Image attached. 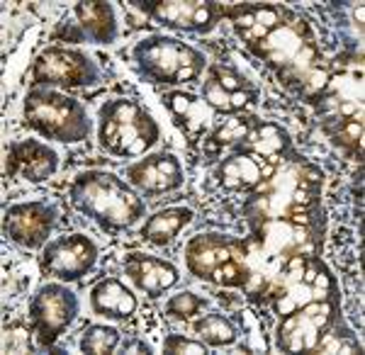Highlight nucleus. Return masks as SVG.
<instances>
[{
  "mask_svg": "<svg viewBox=\"0 0 365 355\" xmlns=\"http://www.w3.org/2000/svg\"><path fill=\"white\" fill-rule=\"evenodd\" d=\"M256 122H258V117L244 115V112H239V115H229L227 120L210 134L207 144H205V153H210V156H217V153L225 149V146L241 144Z\"/></svg>",
  "mask_w": 365,
  "mask_h": 355,
  "instance_id": "24",
  "label": "nucleus"
},
{
  "mask_svg": "<svg viewBox=\"0 0 365 355\" xmlns=\"http://www.w3.org/2000/svg\"><path fill=\"white\" fill-rule=\"evenodd\" d=\"M290 149V134L285 127L275 122H261L258 120L246 134V139L237 144V153H246V156H256L266 163H280L282 156Z\"/></svg>",
  "mask_w": 365,
  "mask_h": 355,
  "instance_id": "16",
  "label": "nucleus"
},
{
  "mask_svg": "<svg viewBox=\"0 0 365 355\" xmlns=\"http://www.w3.org/2000/svg\"><path fill=\"white\" fill-rule=\"evenodd\" d=\"M192 331L197 334V339L207 346H232L237 341V329L222 314H207L202 319H197L192 324Z\"/></svg>",
  "mask_w": 365,
  "mask_h": 355,
  "instance_id": "25",
  "label": "nucleus"
},
{
  "mask_svg": "<svg viewBox=\"0 0 365 355\" xmlns=\"http://www.w3.org/2000/svg\"><path fill=\"white\" fill-rule=\"evenodd\" d=\"M125 273L132 277L134 285L144 289L149 297H161L166 289L178 285V268L163 258L129 253L125 258Z\"/></svg>",
  "mask_w": 365,
  "mask_h": 355,
  "instance_id": "15",
  "label": "nucleus"
},
{
  "mask_svg": "<svg viewBox=\"0 0 365 355\" xmlns=\"http://www.w3.org/2000/svg\"><path fill=\"white\" fill-rule=\"evenodd\" d=\"M263 165L266 161H261V158L234 151L232 156H227L217 165V182L232 192L253 190L263 180Z\"/></svg>",
  "mask_w": 365,
  "mask_h": 355,
  "instance_id": "19",
  "label": "nucleus"
},
{
  "mask_svg": "<svg viewBox=\"0 0 365 355\" xmlns=\"http://www.w3.org/2000/svg\"><path fill=\"white\" fill-rule=\"evenodd\" d=\"M91 307L105 319H129L137 312V297L117 277H105L91 289Z\"/></svg>",
  "mask_w": 365,
  "mask_h": 355,
  "instance_id": "18",
  "label": "nucleus"
},
{
  "mask_svg": "<svg viewBox=\"0 0 365 355\" xmlns=\"http://www.w3.org/2000/svg\"><path fill=\"white\" fill-rule=\"evenodd\" d=\"M125 175L134 190L146 192V195L173 192V190H178L182 185V180H185L180 161L168 151L151 153V156L132 163Z\"/></svg>",
  "mask_w": 365,
  "mask_h": 355,
  "instance_id": "14",
  "label": "nucleus"
},
{
  "mask_svg": "<svg viewBox=\"0 0 365 355\" xmlns=\"http://www.w3.org/2000/svg\"><path fill=\"white\" fill-rule=\"evenodd\" d=\"M210 78L217 81V86L225 88L229 93H239V91H251L249 81L241 73H237L234 68H225V66H215L210 71Z\"/></svg>",
  "mask_w": 365,
  "mask_h": 355,
  "instance_id": "29",
  "label": "nucleus"
},
{
  "mask_svg": "<svg viewBox=\"0 0 365 355\" xmlns=\"http://www.w3.org/2000/svg\"><path fill=\"white\" fill-rule=\"evenodd\" d=\"M120 341L122 336L117 329L105 326V324H93L81 336V351L88 355H105V353H113L120 346Z\"/></svg>",
  "mask_w": 365,
  "mask_h": 355,
  "instance_id": "26",
  "label": "nucleus"
},
{
  "mask_svg": "<svg viewBox=\"0 0 365 355\" xmlns=\"http://www.w3.org/2000/svg\"><path fill=\"white\" fill-rule=\"evenodd\" d=\"M56 224V207L46 202H17L5 210L3 232L22 248H44Z\"/></svg>",
  "mask_w": 365,
  "mask_h": 355,
  "instance_id": "10",
  "label": "nucleus"
},
{
  "mask_svg": "<svg viewBox=\"0 0 365 355\" xmlns=\"http://www.w3.org/2000/svg\"><path fill=\"white\" fill-rule=\"evenodd\" d=\"M192 217L195 215L187 207H168V210H161L154 217L146 219L141 236H144V241H149L154 246H168L192 222Z\"/></svg>",
  "mask_w": 365,
  "mask_h": 355,
  "instance_id": "21",
  "label": "nucleus"
},
{
  "mask_svg": "<svg viewBox=\"0 0 365 355\" xmlns=\"http://www.w3.org/2000/svg\"><path fill=\"white\" fill-rule=\"evenodd\" d=\"M287 10L275 8V5H241L234 10V32L246 46L256 44L263 37H268L275 27L282 25Z\"/></svg>",
  "mask_w": 365,
  "mask_h": 355,
  "instance_id": "17",
  "label": "nucleus"
},
{
  "mask_svg": "<svg viewBox=\"0 0 365 355\" xmlns=\"http://www.w3.org/2000/svg\"><path fill=\"white\" fill-rule=\"evenodd\" d=\"M261 292L268 294L275 314L285 317L312 302L334 299L336 280L319 256H292L280 265L273 282L263 280Z\"/></svg>",
  "mask_w": 365,
  "mask_h": 355,
  "instance_id": "2",
  "label": "nucleus"
},
{
  "mask_svg": "<svg viewBox=\"0 0 365 355\" xmlns=\"http://www.w3.org/2000/svg\"><path fill=\"white\" fill-rule=\"evenodd\" d=\"M125 351H141V353H151V348L141 341H134V343H125Z\"/></svg>",
  "mask_w": 365,
  "mask_h": 355,
  "instance_id": "31",
  "label": "nucleus"
},
{
  "mask_svg": "<svg viewBox=\"0 0 365 355\" xmlns=\"http://www.w3.org/2000/svg\"><path fill=\"white\" fill-rule=\"evenodd\" d=\"M163 103L166 108L178 117V124L187 132V137H200L207 129V120L202 115V100H197L192 93H182V91H173L163 96Z\"/></svg>",
  "mask_w": 365,
  "mask_h": 355,
  "instance_id": "22",
  "label": "nucleus"
},
{
  "mask_svg": "<svg viewBox=\"0 0 365 355\" xmlns=\"http://www.w3.org/2000/svg\"><path fill=\"white\" fill-rule=\"evenodd\" d=\"M144 15L154 17L156 22L185 32H210L217 25L222 10L215 3L200 0H168V3H132Z\"/></svg>",
  "mask_w": 365,
  "mask_h": 355,
  "instance_id": "11",
  "label": "nucleus"
},
{
  "mask_svg": "<svg viewBox=\"0 0 365 355\" xmlns=\"http://www.w3.org/2000/svg\"><path fill=\"white\" fill-rule=\"evenodd\" d=\"M161 137L151 112L129 98H113L100 108L98 139L108 153L120 158L141 156Z\"/></svg>",
  "mask_w": 365,
  "mask_h": 355,
  "instance_id": "3",
  "label": "nucleus"
},
{
  "mask_svg": "<svg viewBox=\"0 0 365 355\" xmlns=\"http://www.w3.org/2000/svg\"><path fill=\"white\" fill-rule=\"evenodd\" d=\"M100 81V68L91 56L78 49L51 46L37 56L32 66V86L86 88Z\"/></svg>",
  "mask_w": 365,
  "mask_h": 355,
  "instance_id": "7",
  "label": "nucleus"
},
{
  "mask_svg": "<svg viewBox=\"0 0 365 355\" xmlns=\"http://www.w3.org/2000/svg\"><path fill=\"white\" fill-rule=\"evenodd\" d=\"M76 20H78L81 32L88 39L98 41V44H110L117 39V17L110 3H100V0H88L78 3L73 8Z\"/></svg>",
  "mask_w": 365,
  "mask_h": 355,
  "instance_id": "20",
  "label": "nucleus"
},
{
  "mask_svg": "<svg viewBox=\"0 0 365 355\" xmlns=\"http://www.w3.org/2000/svg\"><path fill=\"white\" fill-rule=\"evenodd\" d=\"M58 170V153L37 139L13 141L5 153V175L27 182H44Z\"/></svg>",
  "mask_w": 365,
  "mask_h": 355,
  "instance_id": "13",
  "label": "nucleus"
},
{
  "mask_svg": "<svg viewBox=\"0 0 365 355\" xmlns=\"http://www.w3.org/2000/svg\"><path fill=\"white\" fill-rule=\"evenodd\" d=\"M132 58L139 73L151 83H192L205 71V56L195 46L175 37L151 34L137 41L132 49Z\"/></svg>",
  "mask_w": 365,
  "mask_h": 355,
  "instance_id": "5",
  "label": "nucleus"
},
{
  "mask_svg": "<svg viewBox=\"0 0 365 355\" xmlns=\"http://www.w3.org/2000/svg\"><path fill=\"white\" fill-rule=\"evenodd\" d=\"M251 280V268L244 258H232L212 273L210 282L222 287H246Z\"/></svg>",
  "mask_w": 365,
  "mask_h": 355,
  "instance_id": "27",
  "label": "nucleus"
},
{
  "mask_svg": "<svg viewBox=\"0 0 365 355\" xmlns=\"http://www.w3.org/2000/svg\"><path fill=\"white\" fill-rule=\"evenodd\" d=\"M202 304H205V302L200 299L197 294L180 292V294H175V297L168 299L166 314L173 317V319H192L200 309H202Z\"/></svg>",
  "mask_w": 365,
  "mask_h": 355,
  "instance_id": "28",
  "label": "nucleus"
},
{
  "mask_svg": "<svg viewBox=\"0 0 365 355\" xmlns=\"http://www.w3.org/2000/svg\"><path fill=\"white\" fill-rule=\"evenodd\" d=\"M25 124L46 139H56L63 144L83 141L91 134L86 105L66 93L34 88L25 98Z\"/></svg>",
  "mask_w": 365,
  "mask_h": 355,
  "instance_id": "4",
  "label": "nucleus"
},
{
  "mask_svg": "<svg viewBox=\"0 0 365 355\" xmlns=\"http://www.w3.org/2000/svg\"><path fill=\"white\" fill-rule=\"evenodd\" d=\"M334 317H336L334 299L312 302L280 317L278 334H275L278 348L285 353H314L324 334L331 329Z\"/></svg>",
  "mask_w": 365,
  "mask_h": 355,
  "instance_id": "6",
  "label": "nucleus"
},
{
  "mask_svg": "<svg viewBox=\"0 0 365 355\" xmlns=\"http://www.w3.org/2000/svg\"><path fill=\"white\" fill-rule=\"evenodd\" d=\"M71 205L108 232L129 229L144 217V200L129 182L108 170L78 173L68 190Z\"/></svg>",
  "mask_w": 365,
  "mask_h": 355,
  "instance_id": "1",
  "label": "nucleus"
},
{
  "mask_svg": "<svg viewBox=\"0 0 365 355\" xmlns=\"http://www.w3.org/2000/svg\"><path fill=\"white\" fill-rule=\"evenodd\" d=\"M258 100L256 91H239V93H229L225 88L217 86V81L207 78L202 86V103L207 105L212 112H222V115H239L244 112L249 105H253Z\"/></svg>",
  "mask_w": 365,
  "mask_h": 355,
  "instance_id": "23",
  "label": "nucleus"
},
{
  "mask_svg": "<svg viewBox=\"0 0 365 355\" xmlns=\"http://www.w3.org/2000/svg\"><path fill=\"white\" fill-rule=\"evenodd\" d=\"M78 314V299L66 285L46 282L29 302V324L42 346H51L73 324Z\"/></svg>",
  "mask_w": 365,
  "mask_h": 355,
  "instance_id": "8",
  "label": "nucleus"
},
{
  "mask_svg": "<svg viewBox=\"0 0 365 355\" xmlns=\"http://www.w3.org/2000/svg\"><path fill=\"white\" fill-rule=\"evenodd\" d=\"M163 353L175 355V353H190V355H202L207 353L202 341H190V339H182L178 334H170L166 341H163Z\"/></svg>",
  "mask_w": 365,
  "mask_h": 355,
  "instance_id": "30",
  "label": "nucleus"
},
{
  "mask_svg": "<svg viewBox=\"0 0 365 355\" xmlns=\"http://www.w3.org/2000/svg\"><path fill=\"white\" fill-rule=\"evenodd\" d=\"M232 258L246 260V244L239 239H232V236L197 234V236H192L185 246L187 270L205 282H210L212 273Z\"/></svg>",
  "mask_w": 365,
  "mask_h": 355,
  "instance_id": "12",
  "label": "nucleus"
},
{
  "mask_svg": "<svg viewBox=\"0 0 365 355\" xmlns=\"http://www.w3.org/2000/svg\"><path fill=\"white\" fill-rule=\"evenodd\" d=\"M98 263V246L86 234H66L49 241L42 253V268L56 280L73 282Z\"/></svg>",
  "mask_w": 365,
  "mask_h": 355,
  "instance_id": "9",
  "label": "nucleus"
}]
</instances>
